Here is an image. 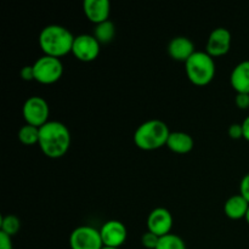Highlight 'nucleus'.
<instances>
[{
	"instance_id": "obj_19",
	"label": "nucleus",
	"mask_w": 249,
	"mask_h": 249,
	"mask_svg": "<svg viewBox=\"0 0 249 249\" xmlns=\"http://www.w3.org/2000/svg\"><path fill=\"white\" fill-rule=\"evenodd\" d=\"M21 229V220L16 215H2L0 219V232L6 233L7 236L12 237L16 235Z\"/></svg>"
},
{
	"instance_id": "obj_12",
	"label": "nucleus",
	"mask_w": 249,
	"mask_h": 249,
	"mask_svg": "<svg viewBox=\"0 0 249 249\" xmlns=\"http://www.w3.org/2000/svg\"><path fill=\"white\" fill-rule=\"evenodd\" d=\"M83 11L90 22L95 24L108 21L111 14V2L108 0H84Z\"/></svg>"
},
{
	"instance_id": "obj_20",
	"label": "nucleus",
	"mask_w": 249,
	"mask_h": 249,
	"mask_svg": "<svg viewBox=\"0 0 249 249\" xmlns=\"http://www.w3.org/2000/svg\"><path fill=\"white\" fill-rule=\"evenodd\" d=\"M156 249H186L184 240L175 233H168L160 238Z\"/></svg>"
},
{
	"instance_id": "obj_7",
	"label": "nucleus",
	"mask_w": 249,
	"mask_h": 249,
	"mask_svg": "<svg viewBox=\"0 0 249 249\" xmlns=\"http://www.w3.org/2000/svg\"><path fill=\"white\" fill-rule=\"evenodd\" d=\"M71 249H102V242L100 230L92 226L82 225L75 228L70 236Z\"/></svg>"
},
{
	"instance_id": "obj_29",
	"label": "nucleus",
	"mask_w": 249,
	"mask_h": 249,
	"mask_svg": "<svg viewBox=\"0 0 249 249\" xmlns=\"http://www.w3.org/2000/svg\"><path fill=\"white\" fill-rule=\"evenodd\" d=\"M102 249H119V248H112V247H105V246H104V248H102Z\"/></svg>"
},
{
	"instance_id": "obj_18",
	"label": "nucleus",
	"mask_w": 249,
	"mask_h": 249,
	"mask_svg": "<svg viewBox=\"0 0 249 249\" xmlns=\"http://www.w3.org/2000/svg\"><path fill=\"white\" fill-rule=\"evenodd\" d=\"M39 130L40 128H36L31 124H24L18 130V140L27 146L36 145L39 142Z\"/></svg>"
},
{
	"instance_id": "obj_8",
	"label": "nucleus",
	"mask_w": 249,
	"mask_h": 249,
	"mask_svg": "<svg viewBox=\"0 0 249 249\" xmlns=\"http://www.w3.org/2000/svg\"><path fill=\"white\" fill-rule=\"evenodd\" d=\"M100 45L94 36L90 34H79L74 38L72 53L82 62H91L100 55Z\"/></svg>"
},
{
	"instance_id": "obj_28",
	"label": "nucleus",
	"mask_w": 249,
	"mask_h": 249,
	"mask_svg": "<svg viewBox=\"0 0 249 249\" xmlns=\"http://www.w3.org/2000/svg\"><path fill=\"white\" fill-rule=\"evenodd\" d=\"M246 220H247V223L249 224V209H248V213H247V215H246Z\"/></svg>"
},
{
	"instance_id": "obj_4",
	"label": "nucleus",
	"mask_w": 249,
	"mask_h": 249,
	"mask_svg": "<svg viewBox=\"0 0 249 249\" xmlns=\"http://www.w3.org/2000/svg\"><path fill=\"white\" fill-rule=\"evenodd\" d=\"M185 71L192 84L204 87L215 77V62L206 51H196L185 62Z\"/></svg>"
},
{
	"instance_id": "obj_17",
	"label": "nucleus",
	"mask_w": 249,
	"mask_h": 249,
	"mask_svg": "<svg viewBox=\"0 0 249 249\" xmlns=\"http://www.w3.org/2000/svg\"><path fill=\"white\" fill-rule=\"evenodd\" d=\"M92 36L97 39L100 44L111 43L113 40L114 36H116V26L109 19L102 22V23L95 24L94 34Z\"/></svg>"
},
{
	"instance_id": "obj_14",
	"label": "nucleus",
	"mask_w": 249,
	"mask_h": 249,
	"mask_svg": "<svg viewBox=\"0 0 249 249\" xmlns=\"http://www.w3.org/2000/svg\"><path fill=\"white\" fill-rule=\"evenodd\" d=\"M230 83L237 94H249V60L242 61L233 68Z\"/></svg>"
},
{
	"instance_id": "obj_15",
	"label": "nucleus",
	"mask_w": 249,
	"mask_h": 249,
	"mask_svg": "<svg viewBox=\"0 0 249 249\" xmlns=\"http://www.w3.org/2000/svg\"><path fill=\"white\" fill-rule=\"evenodd\" d=\"M249 209V202L242 195H233L224 204V212L226 216L232 220H240L246 218Z\"/></svg>"
},
{
	"instance_id": "obj_23",
	"label": "nucleus",
	"mask_w": 249,
	"mask_h": 249,
	"mask_svg": "<svg viewBox=\"0 0 249 249\" xmlns=\"http://www.w3.org/2000/svg\"><path fill=\"white\" fill-rule=\"evenodd\" d=\"M19 75H21L22 79L26 80V82H32V80H36L33 65H32V66H24V67L21 70V72H19Z\"/></svg>"
},
{
	"instance_id": "obj_16",
	"label": "nucleus",
	"mask_w": 249,
	"mask_h": 249,
	"mask_svg": "<svg viewBox=\"0 0 249 249\" xmlns=\"http://www.w3.org/2000/svg\"><path fill=\"white\" fill-rule=\"evenodd\" d=\"M167 146L170 151L179 155H186L191 152L194 148L195 142L191 135L184 131H172L168 138Z\"/></svg>"
},
{
	"instance_id": "obj_3",
	"label": "nucleus",
	"mask_w": 249,
	"mask_h": 249,
	"mask_svg": "<svg viewBox=\"0 0 249 249\" xmlns=\"http://www.w3.org/2000/svg\"><path fill=\"white\" fill-rule=\"evenodd\" d=\"M170 133L164 122L150 119L138 126L134 133V142L140 150L155 151L167 145Z\"/></svg>"
},
{
	"instance_id": "obj_11",
	"label": "nucleus",
	"mask_w": 249,
	"mask_h": 249,
	"mask_svg": "<svg viewBox=\"0 0 249 249\" xmlns=\"http://www.w3.org/2000/svg\"><path fill=\"white\" fill-rule=\"evenodd\" d=\"M173 228V215L168 209L160 207L156 208L148 214L147 218V229L150 232L155 233L158 237L172 233Z\"/></svg>"
},
{
	"instance_id": "obj_10",
	"label": "nucleus",
	"mask_w": 249,
	"mask_h": 249,
	"mask_svg": "<svg viewBox=\"0 0 249 249\" xmlns=\"http://www.w3.org/2000/svg\"><path fill=\"white\" fill-rule=\"evenodd\" d=\"M231 39L232 36L229 29L224 27L213 29L207 41L206 53H209L213 58L226 55L231 48Z\"/></svg>"
},
{
	"instance_id": "obj_21",
	"label": "nucleus",
	"mask_w": 249,
	"mask_h": 249,
	"mask_svg": "<svg viewBox=\"0 0 249 249\" xmlns=\"http://www.w3.org/2000/svg\"><path fill=\"white\" fill-rule=\"evenodd\" d=\"M160 237H158L157 235L147 231V232H145L141 236V243H142V246L145 248L156 249L158 246V242H160Z\"/></svg>"
},
{
	"instance_id": "obj_26",
	"label": "nucleus",
	"mask_w": 249,
	"mask_h": 249,
	"mask_svg": "<svg viewBox=\"0 0 249 249\" xmlns=\"http://www.w3.org/2000/svg\"><path fill=\"white\" fill-rule=\"evenodd\" d=\"M0 249H14L11 237L4 232H0Z\"/></svg>"
},
{
	"instance_id": "obj_13",
	"label": "nucleus",
	"mask_w": 249,
	"mask_h": 249,
	"mask_svg": "<svg viewBox=\"0 0 249 249\" xmlns=\"http://www.w3.org/2000/svg\"><path fill=\"white\" fill-rule=\"evenodd\" d=\"M196 53L195 44L187 36H175L169 41L168 53L170 57L179 62H186Z\"/></svg>"
},
{
	"instance_id": "obj_22",
	"label": "nucleus",
	"mask_w": 249,
	"mask_h": 249,
	"mask_svg": "<svg viewBox=\"0 0 249 249\" xmlns=\"http://www.w3.org/2000/svg\"><path fill=\"white\" fill-rule=\"evenodd\" d=\"M229 136L233 140H238V139L243 138V126L242 124L233 123L229 126Z\"/></svg>"
},
{
	"instance_id": "obj_2",
	"label": "nucleus",
	"mask_w": 249,
	"mask_h": 249,
	"mask_svg": "<svg viewBox=\"0 0 249 249\" xmlns=\"http://www.w3.org/2000/svg\"><path fill=\"white\" fill-rule=\"evenodd\" d=\"M74 38L75 36L66 27L50 24L44 27L39 33V46L44 55L60 58L72 53Z\"/></svg>"
},
{
	"instance_id": "obj_9",
	"label": "nucleus",
	"mask_w": 249,
	"mask_h": 249,
	"mask_svg": "<svg viewBox=\"0 0 249 249\" xmlns=\"http://www.w3.org/2000/svg\"><path fill=\"white\" fill-rule=\"evenodd\" d=\"M102 242L105 247L119 248L128 238V230L119 220H108L100 229Z\"/></svg>"
},
{
	"instance_id": "obj_6",
	"label": "nucleus",
	"mask_w": 249,
	"mask_h": 249,
	"mask_svg": "<svg viewBox=\"0 0 249 249\" xmlns=\"http://www.w3.org/2000/svg\"><path fill=\"white\" fill-rule=\"evenodd\" d=\"M22 114L26 124L41 128L49 122L50 107L45 99L40 96H31L24 101L22 107Z\"/></svg>"
},
{
	"instance_id": "obj_25",
	"label": "nucleus",
	"mask_w": 249,
	"mask_h": 249,
	"mask_svg": "<svg viewBox=\"0 0 249 249\" xmlns=\"http://www.w3.org/2000/svg\"><path fill=\"white\" fill-rule=\"evenodd\" d=\"M240 195H242V196L249 202V173H247V174L242 178V180H241Z\"/></svg>"
},
{
	"instance_id": "obj_5",
	"label": "nucleus",
	"mask_w": 249,
	"mask_h": 249,
	"mask_svg": "<svg viewBox=\"0 0 249 249\" xmlns=\"http://www.w3.org/2000/svg\"><path fill=\"white\" fill-rule=\"evenodd\" d=\"M36 82L40 84H53L58 82L63 74V65L60 58L43 55L33 63Z\"/></svg>"
},
{
	"instance_id": "obj_1",
	"label": "nucleus",
	"mask_w": 249,
	"mask_h": 249,
	"mask_svg": "<svg viewBox=\"0 0 249 249\" xmlns=\"http://www.w3.org/2000/svg\"><path fill=\"white\" fill-rule=\"evenodd\" d=\"M39 147L49 158H61L71 146V133L67 126L57 121H49L39 130Z\"/></svg>"
},
{
	"instance_id": "obj_24",
	"label": "nucleus",
	"mask_w": 249,
	"mask_h": 249,
	"mask_svg": "<svg viewBox=\"0 0 249 249\" xmlns=\"http://www.w3.org/2000/svg\"><path fill=\"white\" fill-rule=\"evenodd\" d=\"M235 104L238 108H249V94H237L235 97Z\"/></svg>"
},
{
	"instance_id": "obj_27",
	"label": "nucleus",
	"mask_w": 249,
	"mask_h": 249,
	"mask_svg": "<svg viewBox=\"0 0 249 249\" xmlns=\"http://www.w3.org/2000/svg\"><path fill=\"white\" fill-rule=\"evenodd\" d=\"M242 126H243V138H245L247 141H249V116L245 119V121H243Z\"/></svg>"
}]
</instances>
